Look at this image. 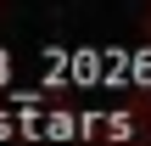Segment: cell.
Segmentation results:
<instances>
[]
</instances>
